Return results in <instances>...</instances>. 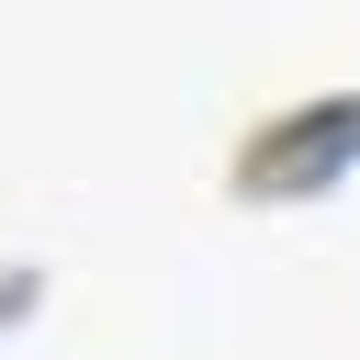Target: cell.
Returning <instances> with one entry per match:
<instances>
[{"label": "cell", "instance_id": "obj_1", "mask_svg": "<svg viewBox=\"0 0 360 360\" xmlns=\"http://www.w3.org/2000/svg\"><path fill=\"white\" fill-rule=\"evenodd\" d=\"M349 158H360V90H315L236 135V191H326Z\"/></svg>", "mask_w": 360, "mask_h": 360}]
</instances>
